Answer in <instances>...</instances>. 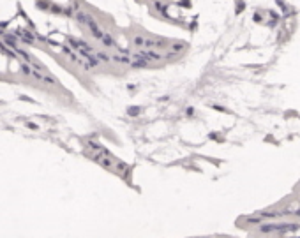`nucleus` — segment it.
I'll use <instances>...</instances> for the list:
<instances>
[{"label": "nucleus", "instance_id": "1", "mask_svg": "<svg viewBox=\"0 0 300 238\" xmlns=\"http://www.w3.org/2000/svg\"><path fill=\"white\" fill-rule=\"evenodd\" d=\"M133 41H134V44H136L138 48H143V42H145V37H141V35H136V37H134Z\"/></svg>", "mask_w": 300, "mask_h": 238}]
</instances>
